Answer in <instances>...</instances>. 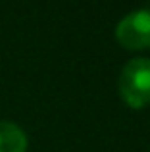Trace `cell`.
Here are the masks:
<instances>
[{"mask_svg":"<svg viewBox=\"0 0 150 152\" xmlns=\"http://www.w3.org/2000/svg\"><path fill=\"white\" fill-rule=\"evenodd\" d=\"M121 98L133 108L150 104V58H133L123 66L119 75Z\"/></svg>","mask_w":150,"mask_h":152,"instance_id":"obj_1","label":"cell"},{"mask_svg":"<svg viewBox=\"0 0 150 152\" xmlns=\"http://www.w3.org/2000/svg\"><path fill=\"white\" fill-rule=\"evenodd\" d=\"M116 39L121 46L143 50L150 46V8H139L125 14L116 25Z\"/></svg>","mask_w":150,"mask_h":152,"instance_id":"obj_2","label":"cell"},{"mask_svg":"<svg viewBox=\"0 0 150 152\" xmlns=\"http://www.w3.org/2000/svg\"><path fill=\"white\" fill-rule=\"evenodd\" d=\"M27 135L14 121H0V152H25Z\"/></svg>","mask_w":150,"mask_h":152,"instance_id":"obj_3","label":"cell"}]
</instances>
